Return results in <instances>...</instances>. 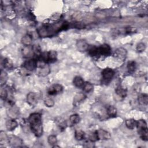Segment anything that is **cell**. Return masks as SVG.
<instances>
[{"instance_id":"6da1fadb","label":"cell","mask_w":148,"mask_h":148,"mask_svg":"<svg viewBox=\"0 0 148 148\" xmlns=\"http://www.w3.org/2000/svg\"><path fill=\"white\" fill-rule=\"evenodd\" d=\"M70 27L69 23L66 21H60L53 24L44 25L37 29L38 35L41 38H48L56 35L63 30H66Z\"/></svg>"},{"instance_id":"7a4b0ae2","label":"cell","mask_w":148,"mask_h":148,"mask_svg":"<svg viewBox=\"0 0 148 148\" xmlns=\"http://www.w3.org/2000/svg\"><path fill=\"white\" fill-rule=\"evenodd\" d=\"M28 121L33 133L36 137H40L43 133L41 115L38 113H33L29 115Z\"/></svg>"},{"instance_id":"3957f363","label":"cell","mask_w":148,"mask_h":148,"mask_svg":"<svg viewBox=\"0 0 148 148\" xmlns=\"http://www.w3.org/2000/svg\"><path fill=\"white\" fill-rule=\"evenodd\" d=\"M37 74L40 76H46L50 72V68L48 63L40 60H37Z\"/></svg>"},{"instance_id":"277c9868","label":"cell","mask_w":148,"mask_h":148,"mask_svg":"<svg viewBox=\"0 0 148 148\" xmlns=\"http://www.w3.org/2000/svg\"><path fill=\"white\" fill-rule=\"evenodd\" d=\"M138 134L141 139L145 141H147L148 139L147 123L145 120L141 119L137 122V126Z\"/></svg>"},{"instance_id":"5b68a950","label":"cell","mask_w":148,"mask_h":148,"mask_svg":"<svg viewBox=\"0 0 148 148\" xmlns=\"http://www.w3.org/2000/svg\"><path fill=\"white\" fill-rule=\"evenodd\" d=\"M63 87L61 84H54L51 86L48 90V93L49 95L53 96L63 92Z\"/></svg>"},{"instance_id":"8992f818","label":"cell","mask_w":148,"mask_h":148,"mask_svg":"<svg viewBox=\"0 0 148 148\" xmlns=\"http://www.w3.org/2000/svg\"><path fill=\"white\" fill-rule=\"evenodd\" d=\"M127 54V50L123 48H119L115 50L114 56L121 61H124Z\"/></svg>"},{"instance_id":"52a82bcc","label":"cell","mask_w":148,"mask_h":148,"mask_svg":"<svg viewBox=\"0 0 148 148\" xmlns=\"http://www.w3.org/2000/svg\"><path fill=\"white\" fill-rule=\"evenodd\" d=\"M37 61L35 59H29L23 64V67L28 71H32L36 69Z\"/></svg>"},{"instance_id":"ba28073f","label":"cell","mask_w":148,"mask_h":148,"mask_svg":"<svg viewBox=\"0 0 148 148\" xmlns=\"http://www.w3.org/2000/svg\"><path fill=\"white\" fill-rule=\"evenodd\" d=\"M98 56H108L111 54V48L108 44H103L98 48Z\"/></svg>"},{"instance_id":"9c48e42d","label":"cell","mask_w":148,"mask_h":148,"mask_svg":"<svg viewBox=\"0 0 148 148\" xmlns=\"http://www.w3.org/2000/svg\"><path fill=\"white\" fill-rule=\"evenodd\" d=\"M102 76L103 79L105 80H111L113 77L115 75V71L109 68H106L104 70L101 72Z\"/></svg>"},{"instance_id":"30bf717a","label":"cell","mask_w":148,"mask_h":148,"mask_svg":"<svg viewBox=\"0 0 148 148\" xmlns=\"http://www.w3.org/2000/svg\"><path fill=\"white\" fill-rule=\"evenodd\" d=\"M38 96L33 92H30L27 94V101L31 106H35L38 103Z\"/></svg>"},{"instance_id":"8fae6325","label":"cell","mask_w":148,"mask_h":148,"mask_svg":"<svg viewBox=\"0 0 148 148\" xmlns=\"http://www.w3.org/2000/svg\"><path fill=\"white\" fill-rule=\"evenodd\" d=\"M22 54L25 58H30L34 55L33 46H26L22 50Z\"/></svg>"},{"instance_id":"7c38bea8","label":"cell","mask_w":148,"mask_h":148,"mask_svg":"<svg viewBox=\"0 0 148 148\" xmlns=\"http://www.w3.org/2000/svg\"><path fill=\"white\" fill-rule=\"evenodd\" d=\"M76 45L78 50L80 52L87 51L88 49V48H89L87 42L84 40H80L78 41Z\"/></svg>"},{"instance_id":"4fadbf2b","label":"cell","mask_w":148,"mask_h":148,"mask_svg":"<svg viewBox=\"0 0 148 148\" xmlns=\"http://www.w3.org/2000/svg\"><path fill=\"white\" fill-rule=\"evenodd\" d=\"M8 142L11 145L15 147H20L23 143L22 140L16 136H12L8 138Z\"/></svg>"},{"instance_id":"5bb4252c","label":"cell","mask_w":148,"mask_h":148,"mask_svg":"<svg viewBox=\"0 0 148 148\" xmlns=\"http://www.w3.org/2000/svg\"><path fill=\"white\" fill-rule=\"evenodd\" d=\"M97 133L99 139L108 140V139H110V138H111V135H110V133L102 129H100V130H97Z\"/></svg>"},{"instance_id":"9a60e30c","label":"cell","mask_w":148,"mask_h":148,"mask_svg":"<svg viewBox=\"0 0 148 148\" xmlns=\"http://www.w3.org/2000/svg\"><path fill=\"white\" fill-rule=\"evenodd\" d=\"M5 125L8 131H13L17 127L18 124L14 119H11L6 122Z\"/></svg>"},{"instance_id":"2e32d148","label":"cell","mask_w":148,"mask_h":148,"mask_svg":"<svg viewBox=\"0 0 148 148\" xmlns=\"http://www.w3.org/2000/svg\"><path fill=\"white\" fill-rule=\"evenodd\" d=\"M86 97L85 94L82 93H77L74 98V105L75 106L78 105L80 102H82V101L84 100Z\"/></svg>"},{"instance_id":"e0dca14e","label":"cell","mask_w":148,"mask_h":148,"mask_svg":"<svg viewBox=\"0 0 148 148\" xmlns=\"http://www.w3.org/2000/svg\"><path fill=\"white\" fill-rule=\"evenodd\" d=\"M33 41V38L32 37L29 35V34H26L24 35L21 40V42L23 45H24L25 46H30Z\"/></svg>"},{"instance_id":"ac0fdd59","label":"cell","mask_w":148,"mask_h":148,"mask_svg":"<svg viewBox=\"0 0 148 148\" xmlns=\"http://www.w3.org/2000/svg\"><path fill=\"white\" fill-rule=\"evenodd\" d=\"M8 114L11 119L16 117L19 114V109L15 106L13 105L8 111Z\"/></svg>"},{"instance_id":"d6986e66","label":"cell","mask_w":148,"mask_h":148,"mask_svg":"<svg viewBox=\"0 0 148 148\" xmlns=\"http://www.w3.org/2000/svg\"><path fill=\"white\" fill-rule=\"evenodd\" d=\"M73 83L75 87H76L78 88H80V87H83V86L84 84V82L81 77L76 76L74 78Z\"/></svg>"},{"instance_id":"ffe728a7","label":"cell","mask_w":148,"mask_h":148,"mask_svg":"<svg viewBox=\"0 0 148 148\" xmlns=\"http://www.w3.org/2000/svg\"><path fill=\"white\" fill-rule=\"evenodd\" d=\"M137 122L133 119H128L126 121V126L130 130H133L137 126Z\"/></svg>"},{"instance_id":"44dd1931","label":"cell","mask_w":148,"mask_h":148,"mask_svg":"<svg viewBox=\"0 0 148 148\" xmlns=\"http://www.w3.org/2000/svg\"><path fill=\"white\" fill-rule=\"evenodd\" d=\"M8 80V75L5 71L1 70V75H0V83L1 86L3 87L4 85Z\"/></svg>"},{"instance_id":"7402d4cb","label":"cell","mask_w":148,"mask_h":148,"mask_svg":"<svg viewBox=\"0 0 148 148\" xmlns=\"http://www.w3.org/2000/svg\"><path fill=\"white\" fill-rule=\"evenodd\" d=\"M138 102L141 105H146L148 103V96L146 94H142L138 97Z\"/></svg>"},{"instance_id":"603a6c76","label":"cell","mask_w":148,"mask_h":148,"mask_svg":"<svg viewBox=\"0 0 148 148\" xmlns=\"http://www.w3.org/2000/svg\"><path fill=\"white\" fill-rule=\"evenodd\" d=\"M116 93L119 97L125 98L127 96V90L125 89V88L121 87H117L116 89Z\"/></svg>"},{"instance_id":"cb8c5ba5","label":"cell","mask_w":148,"mask_h":148,"mask_svg":"<svg viewBox=\"0 0 148 148\" xmlns=\"http://www.w3.org/2000/svg\"><path fill=\"white\" fill-rule=\"evenodd\" d=\"M84 137H85V133L82 130H78L75 131V138L77 141H82L84 139Z\"/></svg>"},{"instance_id":"d4e9b609","label":"cell","mask_w":148,"mask_h":148,"mask_svg":"<svg viewBox=\"0 0 148 148\" xmlns=\"http://www.w3.org/2000/svg\"><path fill=\"white\" fill-rule=\"evenodd\" d=\"M83 91L86 93H90L91 92L93 89V85L89 83V82H86L84 83L83 86Z\"/></svg>"},{"instance_id":"484cf974","label":"cell","mask_w":148,"mask_h":148,"mask_svg":"<svg viewBox=\"0 0 148 148\" xmlns=\"http://www.w3.org/2000/svg\"><path fill=\"white\" fill-rule=\"evenodd\" d=\"M107 114L110 117H115L117 114V109L113 106H109L107 108Z\"/></svg>"},{"instance_id":"4316f807","label":"cell","mask_w":148,"mask_h":148,"mask_svg":"<svg viewBox=\"0 0 148 148\" xmlns=\"http://www.w3.org/2000/svg\"><path fill=\"white\" fill-rule=\"evenodd\" d=\"M3 66L4 68L11 70L13 68V63L9 58H5L3 61Z\"/></svg>"},{"instance_id":"83f0119b","label":"cell","mask_w":148,"mask_h":148,"mask_svg":"<svg viewBox=\"0 0 148 148\" xmlns=\"http://www.w3.org/2000/svg\"><path fill=\"white\" fill-rule=\"evenodd\" d=\"M127 70L129 72L133 73L136 70V63L134 61H130L128 62L127 66Z\"/></svg>"},{"instance_id":"f1b7e54d","label":"cell","mask_w":148,"mask_h":148,"mask_svg":"<svg viewBox=\"0 0 148 148\" xmlns=\"http://www.w3.org/2000/svg\"><path fill=\"white\" fill-rule=\"evenodd\" d=\"M80 117L78 114L72 115L70 117V121L71 122V123L73 125L78 124L80 122Z\"/></svg>"},{"instance_id":"f546056e","label":"cell","mask_w":148,"mask_h":148,"mask_svg":"<svg viewBox=\"0 0 148 148\" xmlns=\"http://www.w3.org/2000/svg\"><path fill=\"white\" fill-rule=\"evenodd\" d=\"M57 122V125L58 127L60 128V129L64 130L66 129L67 125L66 121H64V119H62V118H59V120H58Z\"/></svg>"},{"instance_id":"4dcf8cb0","label":"cell","mask_w":148,"mask_h":148,"mask_svg":"<svg viewBox=\"0 0 148 148\" xmlns=\"http://www.w3.org/2000/svg\"><path fill=\"white\" fill-rule=\"evenodd\" d=\"M88 51V54H89L92 57L98 56V47L93 46L89 49L87 50Z\"/></svg>"},{"instance_id":"1f68e13d","label":"cell","mask_w":148,"mask_h":148,"mask_svg":"<svg viewBox=\"0 0 148 148\" xmlns=\"http://www.w3.org/2000/svg\"><path fill=\"white\" fill-rule=\"evenodd\" d=\"M48 143L52 146H54L57 144V139L56 135H51L48 138Z\"/></svg>"},{"instance_id":"d6a6232c","label":"cell","mask_w":148,"mask_h":148,"mask_svg":"<svg viewBox=\"0 0 148 148\" xmlns=\"http://www.w3.org/2000/svg\"><path fill=\"white\" fill-rule=\"evenodd\" d=\"M89 139L91 142H96L97 141L99 140V138L98 137V135L97 133V131L91 133L89 135Z\"/></svg>"},{"instance_id":"836d02e7","label":"cell","mask_w":148,"mask_h":148,"mask_svg":"<svg viewBox=\"0 0 148 148\" xmlns=\"http://www.w3.org/2000/svg\"><path fill=\"white\" fill-rule=\"evenodd\" d=\"M0 96L3 100H6L8 97V92L5 88L1 87V90H0Z\"/></svg>"},{"instance_id":"e575fe53","label":"cell","mask_w":148,"mask_h":148,"mask_svg":"<svg viewBox=\"0 0 148 148\" xmlns=\"http://www.w3.org/2000/svg\"><path fill=\"white\" fill-rule=\"evenodd\" d=\"M45 104L48 107H53L54 105V101L52 98H47L45 100Z\"/></svg>"},{"instance_id":"d590c367","label":"cell","mask_w":148,"mask_h":148,"mask_svg":"<svg viewBox=\"0 0 148 148\" xmlns=\"http://www.w3.org/2000/svg\"><path fill=\"white\" fill-rule=\"evenodd\" d=\"M145 49H146V46L143 43L141 42L138 44L137 46V50L138 52H142L145 50Z\"/></svg>"},{"instance_id":"8d00e7d4","label":"cell","mask_w":148,"mask_h":148,"mask_svg":"<svg viewBox=\"0 0 148 148\" xmlns=\"http://www.w3.org/2000/svg\"><path fill=\"white\" fill-rule=\"evenodd\" d=\"M8 138H9L7 135V134L4 131H1L0 132V141H1V142L5 141V140H8Z\"/></svg>"}]
</instances>
